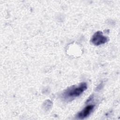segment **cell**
I'll return each instance as SVG.
<instances>
[{"label":"cell","instance_id":"3957f363","mask_svg":"<svg viewBox=\"0 0 120 120\" xmlns=\"http://www.w3.org/2000/svg\"><path fill=\"white\" fill-rule=\"evenodd\" d=\"M94 105H90L86 106L83 110L80 112L77 116L80 119H83L88 117L93 110Z\"/></svg>","mask_w":120,"mask_h":120},{"label":"cell","instance_id":"7a4b0ae2","mask_svg":"<svg viewBox=\"0 0 120 120\" xmlns=\"http://www.w3.org/2000/svg\"><path fill=\"white\" fill-rule=\"evenodd\" d=\"M108 40L107 37L104 36L102 32L98 31L95 32L93 35L91 42L95 45H99L105 43Z\"/></svg>","mask_w":120,"mask_h":120},{"label":"cell","instance_id":"6da1fadb","mask_svg":"<svg viewBox=\"0 0 120 120\" xmlns=\"http://www.w3.org/2000/svg\"><path fill=\"white\" fill-rule=\"evenodd\" d=\"M87 88L85 82L80 83L78 85L73 86L66 90L63 93V97L67 98H73L79 96Z\"/></svg>","mask_w":120,"mask_h":120}]
</instances>
